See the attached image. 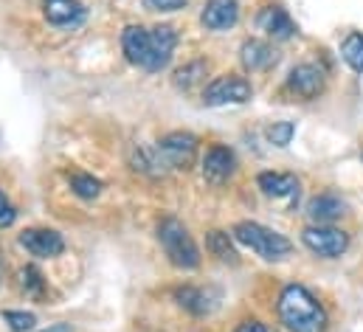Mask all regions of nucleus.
<instances>
[{
    "mask_svg": "<svg viewBox=\"0 0 363 332\" xmlns=\"http://www.w3.org/2000/svg\"><path fill=\"white\" fill-rule=\"evenodd\" d=\"M279 321L287 332H327V310L324 304L304 287V284H287L279 293Z\"/></svg>",
    "mask_w": 363,
    "mask_h": 332,
    "instance_id": "f257e3e1",
    "label": "nucleus"
},
{
    "mask_svg": "<svg viewBox=\"0 0 363 332\" xmlns=\"http://www.w3.org/2000/svg\"><path fill=\"white\" fill-rule=\"evenodd\" d=\"M234 240L245 248H251L257 256H262L265 262H279V259H287L293 253V243L287 237H281L279 231L265 228L262 223H251V220H242L234 226Z\"/></svg>",
    "mask_w": 363,
    "mask_h": 332,
    "instance_id": "f03ea898",
    "label": "nucleus"
},
{
    "mask_svg": "<svg viewBox=\"0 0 363 332\" xmlns=\"http://www.w3.org/2000/svg\"><path fill=\"white\" fill-rule=\"evenodd\" d=\"M158 243L164 253L169 256V262L181 270H194L200 265V250L194 245L189 228L183 226L178 217H164L158 223Z\"/></svg>",
    "mask_w": 363,
    "mask_h": 332,
    "instance_id": "7ed1b4c3",
    "label": "nucleus"
},
{
    "mask_svg": "<svg viewBox=\"0 0 363 332\" xmlns=\"http://www.w3.org/2000/svg\"><path fill=\"white\" fill-rule=\"evenodd\" d=\"M254 99V84L240 74H223L214 82L206 84L203 104L206 107H223V104H245Z\"/></svg>",
    "mask_w": 363,
    "mask_h": 332,
    "instance_id": "20e7f679",
    "label": "nucleus"
},
{
    "mask_svg": "<svg viewBox=\"0 0 363 332\" xmlns=\"http://www.w3.org/2000/svg\"><path fill=\"white\" fill-rule=\"evenodd\" d=\"M155 155L164 169H189L197 158V138L191 133L175 130L155 144Z\"/></svg>",
    "mask_w": 363,
    "mask_h": 332,
    "instance_id": "39448f33",
    "label": "nucleus"
},
{
    "mask_svg": "<svg viewBox=\"0 0 363 332\" xmlns=\"http://www.w3.org/2000/svg\"><path fill=\"white\" fill-rule=\"evenodd\" d=\"M301 243L315 256L335 259V256H341L344 250L350 248V234L341 231V228H333V226H307L301 231Z\"/></svg>",
    "mask_w": 363,
    "mask_h": 332,
    "instance_id": "423d86ee",
    "label": "nucleus"
},
{
    "mask_svg": "<svg viewBox=\"0 0 363 332\" xmlns=\"http://www.w3.org/2000/svg\"><path fill=\"white\" fill-rule=\"evenodd\" d=\"M200 169H203V177H206L211 186H223V183H228L231 175L237 172V155H234L231 147L214 144V147L206 150Z\"/></svg>",
    "mask_w": 363,
    "mask_h": 332,
    "instance_id": "0eeeda50",
    "label": "nucleus"
},
{
    "mask_svg": "<svg viewBox=\"0 0 363 332\" xmlns=\"http://www.w3.org/2000/svg\"><path fill=\"white\" fill-rule=\"evenodd\" d=\"M324 84H327L324 71H321L318 65H313V62L296 65V68L290 71V77H287V90L296 93V96L304 99V101L318 99V96L324 93Z\"/></svg>",
    "mask_w": 363,
    "mask_h": 332,
    "instance_id": "6e6552de",
    "label": "nucleus"
},
{
    "mask_svg": "<svg viewBox=\"0 0 363 332\" xmlns=\"http://www.w3.org/2000/svg\"><path fill=\"white\" fill-rule=\"evenodd\" d=\"M175 45H178V31L172 26H155L150 28V65H147V74H161L172 54H175Z\"/></svg>",
    "mask_w": 363,
    "mask_h": 332,
    "instance_id": "1a4fd4ad",
    "label": "nucleus"
},
{
    "mask_svg": "<svg viewBox=\"0 0 363 332\" xmlns=\"http://www.w3.org/2000/svg\"><path fill=\"white\" fill-rule=\"evenodd\" d=\"M20 245L28 250L31 256H40V259H54L65 250V240L60 231L54 228H26L20 234Z\"/></svg>",
    "mask_w": 363,
    "mask_h": 332,
    "instance_id": "9d476101",
    "label": "nucleus"
},
{
    "mask_svg": "<svg viewBox=\"0 0 363 332\" xmlns=\"http://www.w3.org/2000/svg\"><path fill=\"white\" fill-rule=\"evenodd\" d=\"M175 301L181 304L186 313L203 319L208 313H214L217 301H220V293L214 287H194V284H183L175 290Z\"/></svg>",
    "mask_w": 363,
    "mask_h": 332,
    "instance_id": "9b49d317",
    "label": "nucleus"
},
{
    "mask_svg": "<svg viewBox=\"0 0 363 332\" xmlns=\"http://www.w3.org/2000/svg\"><path fill=\"white\" fill-rule=\"evenodd\" d=\"M43 14L54 28H77L85 23L88 9L79 0H43Z\"/></svg>",
    "mask_w": 363,
    "mask_h": 332,
    "instance_id": "f8f14e48",
    "label": "nucleus"
},
{
    "mask_svg": "<svg viewBox=\"0 0 363 332\" xmlns=\"http://www.w3.org/2000/svg\"><path fill=\"white\" fill-rule=\"evenodd\" d=\"M121 51L130 65L147 71L150 65V31L144 26H127L121 31Z\"/></svg>",
    "mask_w": 363,
    "mask_h": 332,
    "instance_id": "ddd939ff",
    "label": "nucleus"
},
{
    "mask_svg": "<svg viewBox=\"0 0 363 332\" xmlns=\"http://www.w3.org/2000/svg\"><path fill=\"white\" fill-rule=\"evenodd\" d=\"M237 20H240V3L237 0H208L203 6V14H200V23L208 31H228L237 26Z\"/></svg>",
    "mask_w": 363,
    "mask_h": 332,
    "instance_id": "4468645a",
    "label": "nucleus"
},
{
    "mask_svg": "<svg viewBox=\"0 0 363 332\" xmlns=\"http://www.w3.org/2000/svg\"><path fill=\"white\" fill-rule=\"evenodd\" d=\"M257 186L262 189L265 197L273 200H287V203L298 200V177L290 172H262L257 177Z\"/></svg>",
    "mask_w": 363,
    "mask_h": 332,
    "instance_id": "2eb2a0df",
    "label": "nucleus"
},
{
    "mask_svg": "<svg viewBox=\"0 0 363 332\" xmlns=\"http://www.w3.org/2000/svg\"><path fill=\"white\" fill-rule=\"evenodd\" d=\"M240 62H242V68L248 74L268 71L271 65H276V51L265 40H245L242 48H240Z\"/></svg>",
    "mask_w": 363,
    "mask_h": 332,
    "instance_id": "dca6fc26",
    "label": "nucleus"
},
{
    "mask_svg": "<svg viewBox=\"0 0 363 332\" xmlns=\"http://www.w3.org/2000/svg\"><path fill=\"white\" fill-rule=\"evenodd\" d=\"M257 26H259L268 37H273V40H290V37L296 34V23H293L290 14H287L284 9H279V6L262 9L259 17H257Z\"/></svg>",
    "mask_w": 363,
    "mask_h": 332,
    "instance_id": "f3484780",
    "label": "nucleus"
},
{
    "mask_svg": "<svg viewBox=\"0 0 363 332\" xmlns=\"http://www.w3.org/2000/svg\"><path fill=\"white\" fill-rule=\"evenodd\" d=\"M344 209H347V203L338 194H318L307 203V217L315 226H330L333 220H338L344 214Z\"/></svg>",
    "mask_w": 363,
    "mask_h": 332,
    "instance_id": "a211bd4d",
    "label": "nucleus"
},
{
    "mask_svg": "<svg viewBox=\"0 0 363 332\" xmlns=\"http://www.w3.org/2000/svg\"><path fill=\"white\" fill-rule=\"evenodd\" d=\"M206 74H208V62L206 60H191V62H186L183 68L175 71L172 82H175L178 90H191V87H197L206 79Z\"/></svg>",
    "mask_w": 363,
    "mask_h": 332,
    "instance_id": "6ab92c4d",
    "label": "nucleus"
},
{
    "mask_svg": "<svg viewBox=\"0 0 363 332\" xmlns=\"http://www.w3.org/2000/svg\"><path fill=\"white\" fill-rule=\"evenodd\" d=\"M206 248L211 250V256H217L220 262H228V265H237L240 262V256H237V248H234V243H231V237L225 234V231H208L206 234Z\"/></svg>",
    "mask_w": 363,
    "mask_h": 332,
    "instance_id": "aec40b11",
    "label": "nucleus"
},
{
    "mask_svg": "<svg viewBox=\"0 0 363 332\" xmlns=\"http://www.w3.org/2000/svg\"><path fill=\"white\" fill-rule=\"evenodd\" d=\"M341 60L355 71L363 74V34L361 31H350L341 43Z\"/></svg>",
    "mask_w": 363,
    "mask_h": 332,
    "instance_id": "412c9836",
    "label": "nucleus"
},
{
    "mask_svg": "<svg viewBox=\"0 0 363 332\" xmlns=\"http://www.w3.org/2000/svg\"><path fill=\"white\" fill-rule=\"evenodd\" d=\"M68 183H71V192L82 200H96L101 194V180L88 172H68Z\"/></svg>",
    "mask_w": 363,
    "mask_h": 332,
    "instance_id": "4be33fe9",
    "label": "nucleus"
},
{
    "mask_svg": "<svg viewBox=\"0 0 363 332\" xmlns=\"http://www.w3.org/2000/svg\"><path fill=\"white\" fill-rule=\"evenodd\" d=\"M20 284H23V290H26V296H31V299H45V279H43V273H40L34 265H26V267L20 270Z\"/></svg>",
    "mask_w": 363,
    "mask_h": 332,
    "instance_id": "5701e85b",
    "label": "nucleus"
},
{
    "mask_svg": "<svg viewBox=\"0 0 363 332\" xmlns=\"http://www.w3.org/2000/svg\"><path fill=\"white\" fill-rule=\"evenodd\" d=\"M3 321L11 332H31L37 324L34 313H23V310H3Z\"/></svg>",
    "mask_w": 363,
    "mask_h": 332,
    "instance_id": "b1692460",
    "label": "nucleus"
},
{
    "mask_svg": "<svg viewBox=\"0 0 363 332\" xmlns=\"http://www.w3.org/2000/svg\"><path fill=\"white\" fill-rule=\"evenodd\" d=\"M268 141H271L273 147H287L290 141H293V135H296V124L293 121H276L268 127Z\"/></svg>",
    "mask_w": 363,
    "mask_h": 332,
    "instance_id": "393cba45",
    "label": "nucleus"
},
{
    "mask_svg": "<svg viewBox=\"0 0 363 332\" xmlns=\"http://www.w3.org/2000/svg\"><path fill=\"white\" fill-rule=\"evenodd\" d=\"M14 220H17V211H14V206L9 203V197L0 192V228L14 226Z\"/></svg>",
    "mask_w": 363,
    "mask_h": 332,
    "instance_id": "a878e982",
    "label": "nucleus"
},
{
    "mask_svg": "<svg viewBox=\"0 0 363 332\" xmlns=\"http://www.w3.org/2000/svg\"><path fill=\"white\" fill-rule=\"evenodd\" d=\"M144 3L152 11H181V9H186L189 0H144Z\"/></svg>",
    "mask_w": 363,
    "mask_h": 332,
    "instance_id": "bb28decb",
    "label": "nucleus"
},
{
    "mask_svg": "<svg viewBox=\"0 0 363 332\" xmlns=\"http://www.w3.org/2000/svg\"><path fill=\"white\" fill-rule=\"evenodd\" d=\"M234 332H273L268 324H262V321H257V319H248V321H242L240 327Z\"/></svg>",
    "mask_w": 363,
    "mask_h": 332,
    "instance_id": "cd10ccee",
    "label": "nucleus"
},
{
    "mask_svg": "<svg viewBox=\"0 0 363 332\" xmlns=\"http://www.w3.org/2000/svg\"><path fill=\"white\" fill-rule=\"evenodd\" d=\"M43 332H74V327L71 324H54V327H48V330Z\"/></svg>",
    "mask_w": 363,
    "mask_h": 332,
    "instance_id": "c85d7f7f",
    "label": "nucleus"
}]
</instances>
